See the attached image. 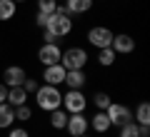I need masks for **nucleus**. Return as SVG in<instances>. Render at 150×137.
I'll return each mask as SVG.
<instances>
[{
	"mask_svg": "<svg viewBox=\"0 0 150 137\" xmlns=\"http://www.w3.org/2000/svg\"><path fill=\"white\" fill-rule=\"evenodd\" d=\"M98 63H100L103 67H110V65L115 63V50H112V48H100V53H98Z\"/></svg>",
	"mask_w": 150,
	"mask_h": 137,
	"instance_id": "20",
	"label": "nucleus"
},
{
	"mask_svg": "<svg viewBox=\"0 0 150 137\" xmlns=\"http://www.w3.org/2000/svg\"><path fill=\"white\" fill-rule=\"evenodd\" d=\"M65 122H68V112H63L60 107L50 112V125H53V130H65Z\"/></svg>",
	"mask_w": 150,
	"mask_h": 137,
	"instance_id": "18",
	"label": "nucleus"
},
{
	"mask_svg": "<svg viewBox=\"0 0 150 137\" xmlns=\"http://www.w3.org/2000/svg\"><path fill=\"white\" fill-rule=\"evenodd\" d=\"M88 127H90V120H88L83 112H73V115H68L65 130H68V135H70V137H80V135H85Z\"/></svg>",
	"mask_w": 150,
	"mask_h": 137,
	"instance_id": "7",
	"label": "nucleus"
},
{
	"mask_svg": "<svg viewBox=\"0 0 150 137\" xmlns=\"http://www.w3.org/2000/svg\"><path fill=\"white\" fill-rule=\"evenodd\" d=\"M120 137H140V125H138L135 120L120 125Z\"/></svg>",
	"mask_w": 150,
	"mask_h": 137,
	"instance_id": "21",
	"label": "nucleus"
},
{
	"mask_svg": "<svg viewBox=\"0 0 150 137\" xmlns=\"http://www.w3.org/2000/svg\"><path fill=\"white\" fill-rule=\"evenodd\" d=\"M112 35L115 32L110 30V27H103V25H98V27H90V32H88V42H90L93 48H110L112 45Z\"/></svg>",
	"mask_w": 150,
	"mask_h": 137,
	"instance_id": "5",
	"label": "nucleus"
},
{
	"mask_svg": "<svg viewBox=\"0 0 150 137\" xmlns=\"http://www.w3.org/2000/svg\"><path fill=\"white\" fill-rule=\"evenodd\" d=\"M85 63H88L85 48H68V50H63V55H60V65H63L65 70H83Z\"/></svg>",
	"mask_w": 150,
	"mask_h": 137,
	"instance_id": "3",
	"label": "nucleus"
},
{
	"mask_svg": "<svg viewBox=\"0 0 150 137\" xmlns=\"http://www.w3.org/2000/svg\"><path fill=\"white\" fill-rule=\"evenodd\" d=\"M55 8H58V0H38V13H45V15H53Z\"/></svg>",
	"mask_w": 150,
	"mask_h": 137,
	"instance_id": "22",
	"label": "nucleus"
},
{
	"mask_svg": "<svg viewBox=\"0 0 150 137\" xmlns=\"http://www.w3.org/2000/svg\"><path fill=\"white\" fill-rule=\"evenodd\" d=\"M80 137H90V135H88V132H85V135H80Z\"/></svg>",
	"mask_w": 150,
	"mask_h": 137,
	"instance_id": "30",
	"label": "nucleus"
},
{
	"mask_svg": "<svg viewBox=\"0 0 150 137\" xmlns=\"http://www.w3.org/2000/svg\"><path fill=\"white\" fill-rule=\"evenodd\" d=\"M60 55H63V50L58 48V42H43L40 50H38V60H40L43 65H55V63H60Z\"/></svg>",
	"mask_w": 150,
	"mask_h": 137,
	"instance_id": "8",
	"label": "nucleus"
},
{
	"mask_svg": "<svg viewBox=\"0 0 150 137\" xmlns=\"http://www.w3.org/2000/svg\"><path fill=\"white\" fill-rule=\"evenodd\" d=\"M90 127H93L95 132H100V135H103V132H108V130L112 127L110 120H108V115H105V110H98L95 115L90 117Z\"/></svg>",
	"mask_w": 150,
	"mask_h": 137,
	"instance_id": "14",
	"label": "nucleus"
},
{
	"mask_svg": "<svg viewBox=\"0 0 150 137\" xmlns=\"http://www.w3.org/2000/svg\"><path fill=\"white\" fill-rule=\"evenodd\" d=\"M5 97H8V85L0 82V102H5Z\"/></svg>",
	"mask_w": 150,
	"mask_h": 137,
	"instance_id": "29",
	"label": "nucleus"
},
{
	"mask_svg": "<svg viewBox=\"0 0 150 137\" xmlns=\"http://www.w3.org/2000/svg\"><path fill=\"white\" fill-rule=\"evenodd\" d=\"M63 107H65L68 115H73V112H85L88 97L83 95V90H68L63 95Z\"/></svg>",
	"mask_w": 150,
	"mask_h": 137,
	"instance_id": "4",
	"label": "nucleus"
},
{
	"mask_svg": "<svg viewBox=\"0 0 150 137\" xmlns=\"http://www.w3.org/2000/svg\"><path fill=\"white\" fill-rule=\"evenodd\" d=\"M13 122H15L13 107L8 105V102H0V127H3V130H8V127H13Z\"/></svg>",
	"mask_w": 150,
	"mask_h": 137,
	"instance_id": "16",
	"label": "nucleus"
},
{
	"mask_svg": "<svg viewBox=\"0 0 150 137\" xmlns=\"http://www.w3.org/2000/svg\"><path fill=\"white\" fill-rule=\"evenodd\" d=\"M43 40L45 42H58V35L53 30H48V27H43Z\"/></svg>",
	"mask_w": 150,
	"mask_h": 137,
	"instance_id": "28",
	"label": "nucleus"
},
{
	"mask_svg": "<svg viewBox=\"0 0 150 137\" xmlns=\"http://www.w3.org/2000/svg\"><path fill=\"white\" fill-rule=\"evenodd\" d=\"M35 100H38V107L45 112H53L63 105V95H60V90L55 85H38Z\"/></svg>",
	"mask_w": 150,
	"mask_h": 137,
	"instance_id": "1",
	"label": "nucleus"
},
{
	"mask_svg": "<svg viewBox=\"0 0 150 137\" xmlns=\"http://www.w3.org/2000/svg\"><path fill=\"white\" fill-rule=\"evenodd\" d=\"M65 72L68 70L63 67L60 63H55V65H45V70H43V80H45V85H63V80H65Z\"/></svg>",
	"mask_w": 150,
	"mask_h": 137,
	"instance_id": "9",
	"label": "nucleus"
},
{
	"mask_svg": "<svg viewBox=\"0 0 150 137\" xmlns=\"http://www.w3.org/2000/svg\"><path fill=\"white\" fill-rule=\"evenodd\" d=\"M8 137H30V132H28L25 127H13V130H10V135H8Z\"/></svg>",
	"mask_w": 150,
	"mask_h": 137,
	"instance_id": "27",
	"label": "nucleus"
},
{
	"mask_svg": "<svg viewBox=\"0 0 150 137\" xmlns=\"http://www.w3.org/2000/svg\"><path fill=\"white\" fill-rule=\"evenodd\" d=\"M93 8V0H65V10L70 15H80V13H88Z\"/></svg>",
	"mask_w": 150,
	"mask_h": 137,
	"instance_id": "15",
	"label": "nucleus"
},
{
	"mask_svg": "<svg viewBox=\"0 0 150 137\" xmlns=\"http://www.w3.org/2000/svg\"><path fill=\"white\" fill-rule=\"evenodd\" d=\"M135 122L138 125H150V105L148 102H140L138 110H135Z\"/></svg>",
	"mask_w": 150,
	"mask_h": 137,
	"instance_id": "19",
	"label": "nucleus"
},
{
	"mask_svg": "<svg viewBox=\"0 0 150 137\" xmlns=\"http://www.w3.org/2000/svg\"><path fill=\"white\" fill-rule=\"evenodd\" d=\"M5 102L10 107H18V105H25L28 102V92L23 90V85H15V87H8V97Z\"/></svg>",
	"mask_w": 150,
	"mask_h": 137,
	"instance_id": "12",
	"label": "nucleus"
},
{
	"mask_svg": "<svg viewBox=\"0 0 150 137\" xmlns=\"http://www.w3.org/2000/svg\"><path fill=\"white\" fill-rule=\"evenodd\" d=\"M93 102H95L98 110H105L112 100H110V95H108V92H103V90H100V92H95V95H93Z\"/></svg>",
	"mask_w": 150,
	"mask_h": 137,
	"instance_id": "23",
	"label": "nucleus"
},
{
	"mask_svg": "<svg viewBox=\"0 0 150 137\" xmlns=\"http://www.w3.org/2000/svg\"><path fill=\"white\" fill-rule=\"evenodd\" d=\"M85 72H83V70H68V72H65V80L63 82L68 85L70 90H83V85H85Z\"/></svg>",
	"mask_w": 150,
	"mask_h": 137,
	"instance_id": "13",
	"label": "nucleus"
},
{
	"mask_svg": "<svg viewBox=\"0 0 150 137\" xmlns=\"http://www.w3.org/2000/svg\"><path fill=\"white\" fill-rule=\"evenodd\" d=\"M15 3H25V0H15Z\"/></svg>",
	"mask_w": 150,
	"mask_h": 137,
	"instance_id": "31",
	"label": "nucleus"
},
{
	"mask_svg": "<svg viewBox=\"0 0 150 137\" xmlns=\"http://www.w3.org/2000/svg\"><path fill=\"white\" fill-rule=\"evenodd\" d=\"M105 115H108V120H110V125H115V127H120V125H125V122L133 120L130 107L118 105V102H110V105L105 107Z\"/></svg>",
	"mask_w": 150,
	"mask_h": 137,
	"instance_id": "6",
	"label": "nucleus"
},
{
	"mask_svg": "<svg viewBox=\"0 0 150 137\" xmlns=\"http://www.w3.org/2000/svg\"><path fill=\"white\" fill-rule=\"evenodd\" d=\"M25 70L20 67V65H10V67H5V72H3V82L8 85V87H15V85H23V80H25Z\"/></svg>",
	"mask_w": 150,
	"mask_h": 137,
	"instance_id": "11",
	"label": "nucleus"
},
{
	"mask_svg": "<svg viewBox=\"0 0 150 137\" xmlns=\"http://www.w3.org/2000/svg\"><path fill=\"white\" fill-rule=\"evenodd\" d=\"M23 90H25L28 95H30V92H35V90H38V80H30V77H25V80H23Z\"/></svg>",
	"mask_w": 150,
	"mask_h": 137,
	"instance_id": "25",
	"label": "nucleus"
},
{
	"mask_svg": "<svg viewBox=\"0 0 150 137\" xmlns=\"http://www.w3.org/2000/svg\"><path fill=\"white\" fill-rule=\"evenodd\" d=\"M18 10L15 0H0V20H13Z\"/></svg>",
	"mask_w": 150,
	"mask_h": 137,
	"instance_id": "17",
	"label": "nucleus"
},
{
	"mask_svg": "<svg viewBox=\"0 0 150 137\" xmlns=\"http://www.w3.org/2000/svg\"><path fill=\"white\" fill-rule=\"evenodd\" d=\"M48 30H53L58 37H65V35H70L73 32V20H70V13L65 10V5H58L55 8V13L50 15V20H48Z\"/></svg>",
	"mask_w": 150,
	"mask_h": 137,
	"instance_id": "2",
	"label": "nucleus"
},
{
	"mask_svg": "<svg viewBox=\"0 0 150 137\" xmlns=\"http://www.w3.org/2000/svg\"><path fill=\"white\" fill-rule=\"evenodd\" d=\"M13 115H15V120L28 122L33 117V112H30V107H28V105H18V107H13Z\"/></svg>",
	"mask_w": 150,
	"mask_h": 137,
	"instance_id": "24",
	"label": "nucleus"
},
{
	"mask_svg": "<svg viewBox=\"0 0 150 137\" xmlns=\"http://www.w3.org/2000/svg\"><path fill=\"white\" fill-rule=\"evenodd\" d=\"M115 53L120 55H130L135 50V40L130 35H125V32H120V35H112V45H110Z\"/></svg>",
	"mask_w": 150,
	"mask_h": 137,
	"instance_id": "10",
	"label": "nucleus"
},
{
	"mask_svg": "<svg viewBox=\"0 0 150 137\" xmlns=\"http://www.w3.org/2000/svg\"><path fill=\"white\" fill-rule=\"evenodd\" d=\"M48 20H50V15H45V13H38V15H35V25L40 27V30L48 25Z\"/></svg>",
	"mask_w": 150,
	"mask_h": 137,
	"instance_id": "26",
	"label": "nucleus"
}]
</instances>
